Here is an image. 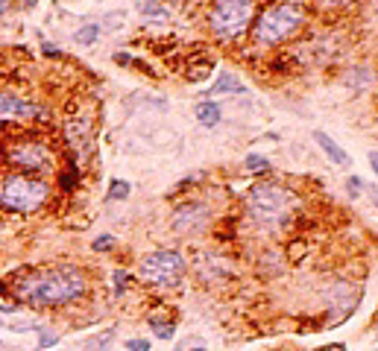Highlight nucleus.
<instances>
[{"mask_svg":"<svg viewBox=\"0 0 378 351\" xmlns=\"http://www.w3.org/2000/svg\"><path fill=\"white\" fill-rule=\"evenodd\" d=\"M9 296L18 305H27L35 310H56L77 305L88 296V275L74 263H56V267L39 269H21L9 278Z\"/></svg>","mask_w":378,"mask_h":351,"instance_id":"f257e3e1","label":"nucleus"},{"mask_svg":"<svg viewBox=\"0 0 378 351\" xmlns=\"http://www.w3.org/2000/svg\"><path fill=\"white\" fill-rule=\"evenodd\" d=\"M296 208H299V196L290 191V187L276 184V182L255 184L249 199H247L249 220L258 225V229H278V225H285L294 217Z\"/></svg>","mask_w":378,"mask_h":351,"instance_id":"f03ea898","label":"nucleus"},{"mask_svg":"<svg viewBox=\"0 0 378 351\" xmlns=\"http://www.w3.org/2000/svg\"><path fill=\"white\" fill-rule=\"evenodd\" d=\"M53 199V187L41 176L6 173L0 179V208L9 214H35Z\"/></svg>","mask_w":378,"mask_h":351,"instance_id":"7ed1b4c3","label":"nucleus"},{"mask_svg":"<svg viewBox=\"0 0 378 351\" xmlns=\"http://www.w3.org/2000/svg\"><path fill=\"white\" fill-rule=\"evenodd\" d=\"M3 161L12 167V173H30V176H56L59 155L50 141L39 135H21L3 149Z\"/></svg>","mask_w":378,"mask_h":351,"instance_id":"20e7f679","label":"nucleus"},{"mask_svg":"<svg viewBox=\"0 0 378 351\" xmlns=\"http://www.w3.org/2000/svg\"><path fill=\"white\" fill-rule=\"evenodd\" d=\"M305 23V6L294 3V0H285V3H273L270 9H264L258 21H255V41L261 44H278L290 39L294 32L302 30Z\"/></svg>","mask_w":378,"mask_h":351,"instance_id":"39448f33","label":"nucleus"},{"mask_svg":"<svg viewBox=\"0 0 378 351\" xmlns=\"http://www.w3.org/2000/svg\"><path fill=\"white\" fill-rule=\"evenodd\" d=\"M185 272H188V260L176 249H155V252L144 255L138 263V278L155 287V290H173V287L182 284Z\"/></svg>","mask_w":378,"mask_h":351,"instance_id":"423d86ee","label":"nucleus"},{"mask_svg":"<svg viewBox=\"0 0 378 351\" xmlns=\"http://www.w3.org/2000/svg\"><path fill=\"white\" fill-rule=\"evenodd\" d=\"M255 18V0H217L209 12V27L217 39L231 41L249 30Z\"/></svg>","mask_w":378,"mask_h":351,"instance_id":"0eeeda50","label":"nucleus"},{"mask_svg":"<svg viewBox=\"0 0 378 351\" xmlns=\"http://www.w3.org/2000/svg\"><path fill=\"white\" fill-rule=\"evenodd\" d=\"M35 120H50V108L32 103L23 94L0 91V126H6V123L23 126V123H35Z\"/></svg>","mask_w":378,"mask_h":351,"instance_id":"6e6552de","label":"nucleus"},{"mask_svg":"<svg viewBox=\"0 0 378 351\" xmlns=\"http://www.w3.org/2000/svg\"><path fill=\"white\" fill-rule=\"evenodd\" d=\"M209 222H211V208H209V202H200V199L182 202L173 211V220H170L176 234H200L209 229Z\"/></svg>","mask_w":378,"mask_h":351,"instance_id":"1a4fd4ad","label":"nucleus"},{"mask_svg":"<svg viewBox=\"0 0 378 351\" xmlns=\"http://www.w3.org/2000/svg\"><path fill=\"white\" fill-rule=\"evenodd\" d=\"M91 135H94V129H91V117H70V120L65 123V137H68V144L74 146L77 158L88 155Z\"/></svg>","mask_w":378,"mask_h":351,"instance_id":"9d476101","label":"nucleus"},{"mask_svg":"<svg viewBox=\"0 0 378 351\" xmlns=\"http://www.w3.org/2000/svg\"><path fill=\"white\" fill-rule=\"evenodd\" d=\"M197 272L202 275L209 284H217V281H226V278H231V267L226 260H220L217 255H205V263H200L197 267Z\"/></svg>","mask_w":378,"mask_h":351,"instance_id":"9b49d317","label":"nucleus"},{"mask_svg":"<svg viewBox=\"0 0 378 351\" xmlns=\"http://www.w3.org/2000/svg\"><path fill=\"white\" fill-rule=\"evenodd\" d=\"M314 141L320 144V149H323V153H325L328 158L334 161V164H340V167H349V155L343 153V146H337V144H334V141H332V137H328L325 132L316 129V132H314Z\"/></svg>","mask_w":378,"mask_h":351,"instance_id":"f8f14e48","label":"nucleus"},{"mask_svg":"<svg viewBox=\"0 0 378 351\" xmlns=\"http://www.w3.org/2000/svg\"><path fill=\"white\" fill-rule=\"evenodd\" d=\"M147 325L153 328L155 340L170 343V340L176 336V319H162V313H150V316H147Z\"/></svg>","mask_w":378,"mask_h":351,"instance_id":"ddd939ff","label":"nucleus"},{"mask_svg":"<svg viewBox=\"0 0 378 351\" xmlns=\"http://www.w3.org/2000/svg\"><path fill=\"white\" fill-rule=\"evenodd\" d=\"M115 336H117V328H106V331H97L85 340L82 351H112L115 345Z\"/></svg>","mask_w":378,"mask_h":351,"instance_id":"4468645a","label":"nucleus"},{"mask_svg":"<svg viewBox=\"0 0 378 351\" xmlns=\"http://www.w3.org/2000/svg\"><path fill=\"white\" fill-rule=\"evenodd\" d=\"M220 117H223V111H220V106H217V103H211V99H202V103L197 106V120L202 123L205 129H214L217 123H220Z\"/></svg>","mask_w":378,"mask_h":351,"instance_id":"2eb2a0df","label":"nucleus"},{"mask_svg":"<svg viewBox=\"0 0 378 351\" xmlns=\"http://www.w3.org/2000/svg\"><path fill=\"white\" fill-rule=\"evenodd\" d=\"M100 32H103L100 23H85V27H79L74 32V41L79 47H91V44H97V39H100Z\"/></svg>","mask_w":378,"mask_h":351,"instance_id":"dca6fc26","label":"nucleus"},{"mask_svg":"<svg viewBox=\"0 0 378 351\" xmlns=\"http://www.w3.org/2000/svg\"><path fill=\"white\" fill-rule=\"evenodd\" d=\"M231 91H243V85H240L235 77H231V73H223V77L209 88V97H211V94H231Z\"/></svg>","mask_w":378,"mask_h":351,"instance_id":"f3484780","label":"nucleus"},{"mask_svg":"<svg viewBox=\"0 0 378 351\" xmlns=\"http://www.w3.org/2000/svg\"><path fill=\"white\" fill-rule=\"evenodd\" d=\"M129 193H132L129 182H124V179H115L112 184H108V193H106V199H108V202H124V199H129Z\"/></svg>","mask_w":378,"mask_h":351,"instance_id":"a211bd4d","label":"nucleus"},{"mask_svg":"<svg viewBox=\"0 0 378 351\" xmlns=\"http://www.w3.org/2000/svg\"><path fill=\"white\" fill-rule=\"evenodd\" d=\"M115 246H117V237L115 234H100V237H94V243H91L94 252H112Z\"/></svg>","mask_w":378,"mask_h":351,"instance_id":"6ab92c4d","label":"nucleus"},{"mask_svg":"<svg viewBox=\"0 0 378 351\" xmlns=\"http://www.w3.org/2000/svg\"><path fill=\"white\" fill-rule=\"evenodd\" d=\"M112 284H115V293L124 296V293H126V284H129V272H126V269H115Z\"/></svg>","mask_w":378,"mask_h":351,"instance_id":"aec40b11","label":"nucleus"},{"mask_svg":"<svg viewBox=\"0 0 378 351\" xmlns=\"http://www.w3.org/2000/svg\"><path fill=\"white\" fill-rule=\"evenodd\" d=\"M124 348H126V351H150L153 343L144 340V336H129V340L124 343Z\"/></svg>","mask_w":378,"mask_h":351,"instance_id":"412c9836","label":"nucleus"},{"mask_svg":"<svg viewBox=\"0 0 378 351\" xmlns=\"http://www.w3.org/2000/svg\"><path fill=\"white\" fill-rule=\"evenodd\" d=\"M59 343V336L53 334V331H41V340H39V348L41 351H47V348H53Z\"/></svg>","mask_w":378,"mask_h":351,"instance_id":"4be33fe9","label":"nucleus"},{"mask_svg":"<svg viewBox=\"0 0 378 351\" xmlns=\"http://www.w3.org/2000/svg\"><path fill=\"white\" fill-rule=\"evenodd\" d=\"M247 167L249 170H267V167H270V161H267L264 155H249L247 158Z\"/></svg>","mask_w":378,"mask_h":351,"instance_id":"5701e85b","label":"nucleus"},{"mask_svg":"<svg viewBox=\"0 0 378 351\" xmlns=\"http://www.w3.org/2000/svg\"><path fill=\"white\" fill-rule=\"evenodd\" d=\"M361 187H363V182L358 179V176H349V179H346V191L352 193V199H358V193H361Z\"/></svg>","mask_w":378,"mask_h":351,"instance_id":"b1692460","label":"nucleus"},{"mask_svg":"<svg viewBox=\"0 0 378 351\" xmlns=\"http://www.w3.org/2000/svg\"><path fill=\"white\" fill-rule=\"evenodd\" d=\"M316 6H323V9H337V6H349V3H355V0H314Z\"/></svg>","mask_w":378,"mask_h":351,"instance_id":"393cba45","label":"nucleus"},{"mask_svg":"<svg viewBox=\"0 0 378 351\" xmlns=\"http://www.w3.org/2000/svg\"><path fill=\"white\" fill-rule=\"evenodd\" d=\"M144 9H147V12H144L147 18H164V9L158 3H144Z\"/></svg>","mask_w":378,"mask_h":351,"instance_id":"a878e982","label":"nucleus"},{"mask_svg":"<svg viewBox=\"0 0 378 351\" xmlns=\"http://www.w3.org/2000/svg\"><path fill=\"white\" fill-rule=\"evenodd\" d=\"M12 3H15V0H0V15H6V12L12 9Z\"/></svg>","mask_w":378,"mask_h":351,"instance_id":"bb28decb","label":"nucleus"},{"mask_svg":"<svg viewBox=\"0 0 378 351\" xmlns=\"http://www.w3.org/2000/svg\"><path fill=\"white\" fill-rule=\"evenodd\" d=\"M370 167H372L375 176H378V153H370Z\"/></svg>","mask_w":378,"mask_h":351,"instance_id":"cd10ccee","label":"nucleus"},{"mask_svg":"<svg viewBox=\"0 0 378 351\" xmlns=\"http://www.w3.org/2000/svg\"><path fill=\"white\" fill-rule=\"evenodd\" d=\"M41 50H44V56H59V50H56V47H50V44H44Z\"/></svg>","mask_w":378,"mask_h":351,"instance_id":"c85d7f7f","label":"nucleus"},{"mask_svg":"<svg viewBox=\"0 0 378 351\" xmlns=\"http://www.w3.org/2000/svg\"><path fill=\"white\" fill-rule=\"evenodd\" d=\"M21 3H23V6H27V9H32L35 3H39V0H21Z\"/></svg>","mask_w":378,"mask_h":351,"instance_id":"c756f323","label":"nucleus"},{"mask_svg":"<svg viewBox=\"0 0 378 351\" xmlns=\"http://www.w3.org/2000/svg\"><path fill=\"white\" fill-rule=\"evenodd\" d=\"M188 351H209V348H205V345H193V348H188Z\"/></svg>","mask_w":378,"mask_h":351,"instance_id":"7c9ffc66","label":"nucleus"},{"mask_svg":"<svg viewBox=\"0 0 378 351\" xmlns=\"http://www.w3.org/2000/svg\"><path fill=\"white\" fill-rule=\"evenodd\" d=\"M372 196H375V202H378V187H372Z\"/></svg>","mask_w":378,"mask_h":351,"instance_id":"2f4dec72","label":"nucleus"},{"mask_svg":"<svg viewBox=\"0 0 378 351\" xmlns=\"http://www.w3.org/2000/svg\"><path fill=\"white\" fill-rule=\"evenodd\" d=\"M56 351H62V348H56Z\"/></svg>","mask_w":378,"mask_h":351,"instance_id":"473e14b6","label":"nucleus"}]
</instances>
